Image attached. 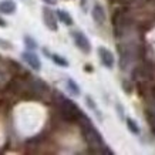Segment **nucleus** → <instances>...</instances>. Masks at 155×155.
Wrapping results in <instances>:
<instances>
[{
	"instance_id": "nucleus-15",
	"label": "nucleus",
	"mask_w": 155,
	"mask_h": 155,
	"mask_svg": "<svg viewBox=\"0 0 155 155\" xmlns=\"http://www.w3.org/2000/svg\"><path fill=\"white\" fill-rule=\"evenodd\" d=\"M24 44H26V47L28 50H36L37 48V41L34 40L33 37H30V36H24Z\"/></svg>"
},
{
	"instance_id": "nucleus-13",
	"label": "nucleus",
	"mask_w": 155,
	"mask_h": 155,
	"mask_svg": "<svg viewBox=\"0 0 155 155\" xmlns=\"http://www.w3.org/2000/svg\"><path fill=\"white\" fill-rule=\"evenodd\" d=\"M125 122H127V128L130 130L131 134H134V135H140L141 130H140V127H138V124H137L135 120H132V118H125Z\"/></svg>"
},
{
	"instance_id": "nucleus-2",
	"label": "nucleus",
	"mask_w": 155,
	"mask_h": 155,
	"mask_svg": "<svg viewBox=\"0 0 155 155\" xmlns=\"http://www.w3.org/2000/svg\"><path fill=\"white\" fill-rule=\"evenodd\" d=\"M53 101L56 103L58 114L63 121L66 122H78L81 120V117L84 115V113L81 111L78 105L63 95L61 93H54L53 94Z\"/></svg>"
},
{
	"instance_id": "nucleus-20",
	"label": "nucleus",
	"mask_w": 155,
	"mask_h": 155,
	"mask_svg": "<svg viewBox=\"0 0 155 155\" xmlns=\"http://www.w3.org/2000/svg\"><path fill=\"white\" fill-rule=\"evenodd\" d=\"M46 5H48V6H54L57 3V0H43Z\"/></svg>"
},
{
	"instance_id": "nucleus-14",
	"label": "nucleus",
	"mask_w": 155,
	"mask_h": 155,
	"mask_svg": "<svg viewBox=\"0 0 155 155\" xmlns=\"http://www.w3.org/2000/svg\"><path fill=\"white\" fill-rule=\"evenodd\" d=\"M51 60L54 61V64H57L58 67H68V61L60 54H51Z\"/></svg>"
},
{
	"instance_id": "nucleus-12",
	"label": "nucleus",
	"mask_w": 155,
	"mask_h": 155,
	"mask_svg": "<svg viewBox=\"0 0 155 155\" xmlns=\"http://www.w3.org/2000/svg\"><path fill=\"white\" fill-rule=\"evenodd\" d=\"M57 17H58V20L61 23L66 24V26H71L73 24V17L67 13L66 10H57Z\"/></svg>"
},
{
	"instance_id": "nucleus-17",
	"label": "nucleus",
	"mask_w": 155,
	"mask_h": 155,
	"mask_svg": "<svg viewBox=\"0 0 155 155\" xmlns=\"http://www.w3.org/2000/svg\"><path fill=\"white\" fill-rule=\"evenodd\" d=\"M122 90H124V93L125 94H131L132 90H134V87H132L131 81L130 80H124L122 81Z\"/></svg>"
},
{
	"instance_id": "nucleus-7",
	"label": "nucleus",
	"mask_w": 155,
	"mask_h": 155,
	"mask_svg": "<svg viewBox=\"0 0 155 155\" xmlns=\"http://www.w3.org/2000/svg\"><path fill=\"white\" fill-rule=\"evenodd\" d=\"M98 57H100V61H101V64H103L104 67H107V68H113L114 64H115V58H114V54L110 50H108L107 47H98Z\"/></svg>"
},
{
	"instance_id": "nucleus-9",
	"label": "nucleus",
	"mask_w": 155,
	"mask_h": 155,
	"mask_svg": "<svg viewBox=\"0 0 155 155\" xmlns=\"http://www.w3.org/2000/svg\"><path fill=\"white\" fill-rule=\"evenodd\" d=\"M91 14H93L94 21L98 24V26H103V24L105 23L107 16H105V10H104V6L101 5V3L95 2L94 6H93V12H91Z\"/></svg>"
},
{
	"instance_id": "nucleus-1",
	"label": "nucleus",
	"mask_w": 155,
	"mask_h": 155,
	"mask_svg": "<svg viewBox=\"0 0 155 155\" xmlns=\"http://www.w3.org/2000/svg\"><path fill=\"white\" fill-rule=\"evenodd\" d=\"M78 124H80L81 132H83V138H84V141L87 142V145L91 148L93 152H97V154H113V151L105 145V142H104L98 130L93 125V122L90 121L85 115L81 117Z\"/></svg>"
},
{
	"instance_id": "nucleus-21",
	"label": "nucleus",
	"mask_w": 155,
	"mask_h": 155,
	"mask_svg": "<svg viewBox=\"0 0 155 155\" xmlns=\"http://www.w3.org/2000/svg\"><path fill=\"white\" fill-rule=\"evenodd\" d=\"M43 53L46 54V57H48V58H51V53L48 51V50H47V48H46V47L43 48Z\"/></svg>"
},
{
	"instance_id": "nucleus-19",
	"label": "nucleus",
	"mask_w": 155,
	"mask_h": 155,
	"mask_svg": "<svg viewBox=\"0 0 155 155\" xmlns=\"http://www.w3.org/2000/svg\"><path fill=\"white\" fill-rule=\"evenodd\" d=\"M117 111H118V115H120V118H122V120H124V110H122V105H121V104H117Z\"/></svg>"
},
{
	"instance_id": "nucleus-4",
	"label": "nucleus",
	"mask_w": 155,
	"mask_h": 155,
	"mask_svg": "<svg viewBox=\"0 0 155 155\" xmlns=\"http://www.w3.org/2000/svg\"><path fill=\"white\" fill-rule=\"evenodd\" d=\"M131 75H132V78L137 80V81H150V80L154 78V74H152V67H151L148 63L134 67Z\"/></svg>"
},
{
	"instance_id": "nucleus-22",
	"label": "nucleus",
	"mask_w": 155,
	"mask_h": 155,
	"mask_svg": "<svg viewBox=\"0 0 155 155\" xmlns=\"http://www.w3.org/2000/svg\"><path fill=\"white\" fill-rule=\"evenodd\" d=\"M6 26H7V23H6V20L0 17V27H6Z\"/></svg>"
},
{
	"instance_id": "nucleus-5",
	"label": "nucleus",
	"mask_w": 155,
	"mask_h": 155,
	"mask_svg": "<svg viewBox=\"0 0 155 155\" xmlns=\"http://www.w3.org/2000/svg\"><path fill=\"white\" fill-rule=\"evenodd\" d=\"M71 37H73L74 44L77 46L78 50H81L84 54H90L91 53V43H90V40L87 38V36L83 31L74 30V31H71Z\"/></svg>"
},
{
	"instance_id": "nucleus-23",
	"label": "nucleus",
	"mask_w": 155,
	"mask_h": 155,
	"mask_svg": "<svg viewBox=\"0 0 155 155\" xmlns=\"http://www.w3.org/2000/svg\"><path fill=\"white\" fill-rule=\"evenodd\" d=\"M85 71H93V68H91V66H88V64H87V66H85Z\"/></svg>"
},
{
	"instance_id": "nucleus-8",
	"label": "nucleus",
	"mask_w": 155,
	"mask_h": 155,
	"mask_svg": "<svg viewBox=\"0 0 155 155\" xmlns=\"http://www.w3.org/2000/svg\"><path fill=\"white\" fill-rule=\"evenodd\" d=\"M21 57H23V60L26 61L33 70H36V71L41 70V61H40V58H38V56L36 53H33L31 50H27V51L21 53Z\"/></svg>"
},
{
	"instance_id": "nucleus-10",
	"label": "nucleus",
	"mask_w": 155,
	"mask_h": 155,
	"mask_svg": "<svg viewBox=\"0 0 155 155\" xmlns=\"http://www.w3.org/2000/svg\"><path fill=\"white\" fill-rule=\"evenodd\" d=\"M17 9V5L13 0H2L0 2V13L3 14H13Z\"/></svg>"
},
{
	"instance_id": "nucleus-3",
	"label": "nucleus",
	"mask_w": 155,
	"mask_h": 155,
	"mask_svg": "<svg viewBox=\"0 0 155 155\" xmlns=\"http://www.w3.org/2000/svg\"><path fill=\"white\" fill-rule=\"evenodd\" d=\"M132 26V17L127 9H118L113 14V27L114 36L117 38H122L130 33Z\"/></svg>"
},
{
	"instance_id": "nucleus-16",
	"label": "nucleus",
	"mask_w": 155,
	"mask_h": 155,
	"mask_svg": "<svg viewBox=\"0 0 155 155\" xmlns=\"http://www.w3.org/2000/svg\"><path fill=\"white\" fill-rule=\"evenodd\" d=\"M85 103H87V105H88V107L91 108V110H93V111H94L97 115H98L100 120H101V115H100V111H98V108H97V104L94 103V100L91 98L90 95H87V97H85Z\"/></svg>"
},
{
	"instance_id": "nucleus-18",
	"label": "nucleus",
	"mask_w": 155,
	"mask_h": 155,
	"mask_svg": "<svg viewBox=\"0 0 155 155\" xmlns=\"http://www.w3.org/2000/svg\"><path fill=\"white\" fill-rule=\"evenodd\" d=\"M0 48H3V50H13V44L9 40L0 38Z\"/></svg>"
},
{
	"instance_id": "nucleus-6",
	"label": "nucleus",
	"mask_w": 155,
	"mask_h": 155,
	"mask_svg": "<svg viewBox=\"0 0 155 155\" xmlns=\"http://www.w3.org/2000/svg\"><path fill=\"white\" fill-rule=\"evenodd\" d=\"M43 21L46 24V27L51 31H57L58 30V21H57V14H54L50 7H43Z\"/></svg>"
},
{
	"instance_id": "nucleus-11",
	"label": "nucleus",
	"mask_w": 155,
	"mask_h": 155,
	"mask_svg": "<svg viewBox=\"0 0 155 155\" xmlns=\"http://www.w3.org/2000/svg\"><path fill=\"white\" fill-rule=\"evenodd\" d=\"M66 87H67V90L70 91V94H73L74 97H78V95L81 94L80 85L77 84L73 78H67L66 80Z\"/></svg>"
}]
</instances>
